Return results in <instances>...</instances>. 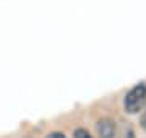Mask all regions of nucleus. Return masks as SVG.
I'll return each instance as SVG.
<instances>
[{"label":"nucleus","mask_w":146,"mask_h":138,"mask_svg":"<svg viewBox=\"0 0 146 138\" xmlns=\"http://www.w3.org/2000/svg\"><path fill=\"white\" fill-rule=\"evenodd\" d=\"M46 138H67V137H65L62 132H52V133H49Z\"/></svg>","instance_id":"nucleus-5"},{"label":"nucleus","mask_w":146,"mask_h":138,"mask_svg":"<svg viewBox=\"0 0 146 138\" xmlns=\"http://www.w3.org/2000/svg\"><path fill=\"white\" fill-rule=\"evenodd\" d=\"M96 130H98L101 138H119L117 123H115L112 119H109V117H104V119L98 120Z\"/></svg>","instance_id":"nucleus-2"},{"label":"nucleus","mask_w":146,"mask_h":138,"mask_svg":"<svg viewBox=\"0 0 146 138\" xmlns=\"http://www.w3.org/2000/svg\"><path fill=\"white\" fill-rule=\"evenodd\" d=\"M141 127L146 130V111H143V114H141Z\"/></svg>","instance_id":"nucleus-6"},{"label":"nucleus","mask_w":146,"mask_h":138,"mask_svg":"<svg viewBox=\"0 0 146 138\" xmlns=\"http://www.w3.org/2000/svg\"><path fill=\"white\" fill-rule=\"evenodd\" d=\"M73 137L75 138H94L86 128H76V130L73 132Z\"/></svg>","instance_id":"nucleus-3"},{"label":"nucleus","mask_w":146,"mask_h":138,"mask_svg":"<svg viewBox=\"0 0 146 138\" xmlns=\"http://www.w3.org/2000/svg\"><path fill=\"white\" fill-rule=\"evenodd\" d=\"M119 138H135V135H133V130H131L128 125H127V127H123V130H122V135H120Z\"/></svg>","instance_id":"nucleus-4"},{"label":"nucleus","mask_w":146,"mask_h":138,"mask_svg":"<svg viewBox=\"0 0 146 138\" xmlns=\"http://www.w3.org/2000/svg\"><path fill=\"white\" fill-rule=\"evenodd\" d=\"M146 104V83H138L125 94L123 107L128 114H138Z\"/></svg>","instance_id":"nucleus-1"}]
</instances>
